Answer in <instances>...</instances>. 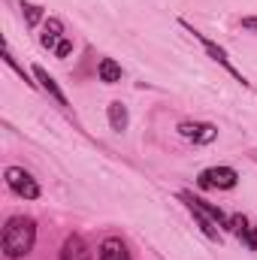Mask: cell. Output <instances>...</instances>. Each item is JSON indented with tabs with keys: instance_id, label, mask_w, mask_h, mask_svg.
<instances>
[{
	"instance_id": "obj_1",
	"label": "cell",
	"mask_w": 257,
	"mask_h": 260,
	"mask_svg": "<svg viewBox=\"0 0 257 260\" xmlns=\"http://www.w3.org/2000/svg\"><path fill=\"white\" fill-rule=\"evenodd\" d=\"M37 245V221L30 215H12L3 224L0 233V248L6 260H21L27 257Z\"/></svg>"
},
{
	"instance_id": "obj_2",
	"label": "cell",
	"mask_w": 257,
	"mask_h": 260,
	"mask_svg": "<svg viewBox=\"0 0 257 260\" xmlns=\"http://www.w3.org/2000/svg\"><path fill=\"white\" fill-rule=\"evenodd\" d=\"M182 27H185V30H188V34H191L194 40H197V43H200V46H203V49H206V55H209V58H212V61H215V64H221V67H224V70H227V73H230V76H233V79H236V82H242V85H245V88H248V85H251V82H248V79H245V76H242V73H239V70H236V64H233V61H230V55H227V49H224V46H218V43H215V40H209V37H206V34H200V30H197V27H191V24H188V21H182Z\"/></svg>"
},
{
	"instance_id": "obj_3",
	"label": "cell",
	"mask_w": 257,
	"mask_h": 260,
	"mask_svg": "<svg viewBox=\"0 0 257 260\" xmlns=\"http://www.w3.org/2000/svg\"><path fill=\"white\" fill-rule=\"evenodd\" d=\"M197 185L203 191H233L239 185V173L233 167H206L197 176Z\"/></svg>"
},
{
	"instance_id": "obj_4",
	"label": "cell",
	"mask_w": 257,
	"mask_h": 260,
	"mask_svg": "<svg viewBox=\"0 0 257 260\" xmlns=\"http://www.w3.org/2000/svg\"><path fill=\"white\" fill-rule=\"evenodd\" d=\"M3 179H6V188L15 197H21V200H37L40 197V182L27 170H21V167H6Z\"/></svg>"
},
{
	"instance_id": "obj_5",
	"label": "cell",
	"mask_w": 257,
	"mask_h": 260,
	"mask_svg": "<svg viewBox=\"0 0 257 260\" xmlns=\"http://www.w3.org/2000/svg\"><path fill=\"white\" fill-rule=\"evenodd\" d=\"M179 136L194 145H212L218 139V127L212 121H179Z\"/></svg>"
},
{
	"instance_id": "obj_6",
	"label": "cell",
	"mask_w": 257,
	"mask_h": 260,
	"mask_svg": "<svg viewBox=\"0 0 257 260\" xmlns=\"http://www.w3.org/2000/svg\"><path fill=\"white\" fill-rule=\"evenodd\" d=\"M179 200L185 203V206H191V209H200V212H206L221 230H230V215L224 212V209H218L215 203H209V200H203V197H197V194H191V191H182L179 194Z\"/></svg>"
},
{
	"instance_id": "obj_7",
	"label": "cell",
	"mask_w": 257,
	"mask_h": 260,
	"mask_svg": "<svg viewBox=\"0 0 257 260\" xmlns=\"http://www.w3.org/2000/svg\"><path fill=\"white\" fill-rule=\"evenodd\" d=\"M58 260H94V254H91V245L79 233H70L58 251Z\"/></svg>"
},
{
	"instance_id": "obj_8",
	"label": "cell",
	"mask_w": 257,
	"mask_h": 260,
	"mask_svg": "<svg viewBox=\"0 0 257 260\" xmlns=\"http://www.w3.org/2000/svg\"><path fill=\"white\" fill-rule=\"evenodd\" d=\"M67 40L64 34V21L61 18H55V15H49L46 21H43V34H40V46L43 49H49V52H55L61 43Z\"/></svg>"
},
{
	"instance_id": "obj_9",
	"label": "cell",
	"mask_w": 257,
	"mask_h": 260,
	"mask_svg": "<svg viewBox=\"0 0 257 260\" xmlns=\"http://www.w3.org/2000/svg\"><path fill=\"white\" fill-rule=\"evenodd\" d=\"M230 230L236 233V239H239L245 248L257 251V224H251L245 215H230Z\"/></svg>"
},
{
	"instance_id": "obj_10",
	"label": "cell",
	"mask_w": 257,
	"mask_h": 260,
	"mask_svg": "<svg viewBox=\"0 0 257 260\" xmlns=\"http://www.w3.org/2000/svg\"><path fill=\"white\" fill-rule=\"evenodd\" d=\"M34 79L40 82V88H43V91H46V94H49V97H52L58 106H70V103H67V97H64V91H61V85L55 82V76H52L49 70H43V67H34Z\"/></svg>"
},
{
	"instance_id": "obj_11",
	"label": "cell",
	"mask_w": 257,
	"mask_h": 260,
	"mask_svg": "<svg viewBox=\"0 0 257 260\" xmlns=\"http://www.w3.org/2000/svg\"><path fill=\"white\" fill-rule=\"evenodd\" d=\"M97 260H133V257H130L124 239H118V236H106V239L100 242Z\"/></svg>"
},
{
	"instance_id": "obj_12",
	"label": "cell",
	"mask_w": 257,
	"mask_h": 260,
	"mask_svg": "<svg viewBox=\"0 0 257 260\" xmlns=\"http://www.w3.org/2000/svg\"><path fill=\"white\" fill-rule=\"evenodd\" d=\"M106 115H109V127L115 130V133H124V130H127L130 112H127V106H124L121 100H112L109 109H106Z\"/></svg>"
},
{
	"instance_id": "obj_13",
	"label": "cell",
	"mask_w": 257,
	"mask_h": 260,
	"mask_svg": "<svg viewBox=\"0 0 257 260\" xmlns=\"http://www.w3.org/2000/svg\"><path fill=\"white\" fill-rule=\"evenodd\" d=\"M121 76H124V70H121L118 61H112V58H100V64H97V79H100V82H106V85H118Z\"/></svg>"
},
{
	"instance_id": "obj_14",
	"label": "cell",
	"mask_w": 257,
	"mask_h": 260,
	"mask_svg": "<svg viewBox=\"0 0 257 260\" xmlns=\"http://www.w3.org/2000/svg\"><path fill=\"white\" fill-rule=\"evenodd\" d=\"M21 15H24V24L27 27H37L46 18V9L37 6V3H30V0H21Z\"/></svg>"
},
{
	"instance_id": "obj_15",
	"label": "cell",
	"mask_w": 257,
	"mask_h": 260,
	"mask_svg": "<svg viewBox=\"0 0 257 260\" xmlns=\"http://www.w3.org/2000/svg\"><path fill=\"white\" fill-rule=\"evenodd\" d=\"M3 61H6V64L12 67V70H15V73H18V76H21V79H24V82L30 85V88H37V82H30V76L24 73V67H18V64H15V58H12V52H9V49H3Z\"/></svg>"
},
{
	"instance_id": "obj_16",
	"label": "cell",
	"mask_w": 257,
	"mask_h": 260,
	"mask_svg": "<svg viewBox=\"0 0 257 260\" xmlns=\"http://www.w3.org/2000/svg\"><path fill=\"white\" fill-rule=\"evenodd\" d=\"M73 49H76V46H73V40H70V37H67L64 43H61V46H58V49H55V58H61V61H67V58H70V55H73Z\"/></svg>"
},
{
	"instance_id": "obj_17",
	"label": "cell",
	"mask_w": 257,
	"mask_h": 260,
	"mask_svg": "<svg viewBox=\"0 0 257 260\" xmlns=\"http://www.w3.org/2000/svg\"><path fill=\"white\" fill-rule=\"evenodd\" d=\"M239 24H242L245 30H254V34H257V15H245V18H242Z\"/></svg>"
}]
</instances>
